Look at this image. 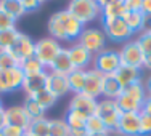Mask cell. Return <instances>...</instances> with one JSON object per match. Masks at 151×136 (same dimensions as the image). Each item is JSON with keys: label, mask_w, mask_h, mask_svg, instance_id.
Returning a JSON list of instances; mask_svg holds the SVG:
<instances>
[{"label": "cell", "mask_w": 151, "mask_h": 136, "mask_svg": "<svg viewBox=\"0 0 151 136\" xmlns=\"http://www.w3.org/2000/svg\"><path fill=\"white\" fill-rule=\"evenodd\" d=\"M66 11L82 26L93 23L101 15V8L98 6L96 0H71Z\"/></svg>", "instance_id": "cell-1"}, {"label": "cell", "mask_w": 151, "mask_h": 136, "mask_svg": "<svg viewBox=\"0 0 151 136\" xmlns=\"http://www.w3.org/2000/svg\"><path fill=\"white\" fill-rule=\"evenodd\" d=\"M95 115L100 117L101 122L105 123L106 130L108 131H116V127L119 123V119L122 115L119 106L114 99H101L98 101V106H96V110H95Z\"/></svg>", "instance_id": "cell-2"}, {"label": "cell", "mask_w": 151, "mask_h": 136, "mask_svg": "<svg viewBox=\"0 0 151 136\" xmlns=\"http://www.w3.org/2000/svg\"><path fill=\"white\" fill-rule=\"evenodd\" d=\"M93 69L101 72L103 75H111L121 67V56L116 50H103L93 56Z\"/></svg>", "instance_id": "cell-3"}, {"label": "cell", "mask_w": 151, "mask_h": 136, "mask_svg": "<svg viewBox=\"0 0 151 136\" xmlns=\"http://www.w3.org/2000/svg\"><path fill=\"white\" fill-rule=\"evenodd\" d=\"M60 51H61V45L58 40H55L53 37H44L35 42V55L34 56L48 69Z\"/></svg>", "instance_id": "cell-4"}, {"label": "cell", "mask_w": 151, "mask_h": 136, "mask_svg": "<svg viewBox=\"0 0 151 136\" xmlns=\"http://www.w3.org/2000/svg\"><path fill=\"white\" fill-rule=\"evenodd\" d=\"M79 43L84 48H87L92 55L103 51L106 45V35L101 29H96V27H84L81 37H79Z\"/></svg>", "instance_id": "cell-5"}, {"label": "cell", "mask_w": 151, "mask_h": 136, "mask_svg": "<svg viewBox=\"0 0 151 136\" xmlns=\"http://www.w3.org/2000/svg\"><path fill=\"white\" fill-rule=\"evenodd\" d=\"M103 32L109 40L113 42H125L132 37V31L129 29L124 18H113V19H103Z\"/></svg>", "instance_id": "cell-6"}, {"label": "cell", "mask_w": 151, "mask_h": 136, "mask_svg": "<svg viewBox=\"0 0 151 136\" xmlns=\"http://www.w3.org/2000/svg\"><path fill=\"white\" fill-rule=\"evenodd\" d=\"M8 53L16 59V63L21 66L26 59H29V58H32V56L35 55V42L32 40L29 35L19 32L18 40L15 42V45L8 50Z\"/></svg>", "instance_id": "cell-7"}, {"label": "cell", "mask_w": 151, "mask_h": 136, "mask_svg": "<svg viewBox=\"0 0 151 136\" xmlns=\"http://www.w3.org/2000/svg\"><path fill=\"white\" fill-rule=\"evenodd\" d=\"M116 133L119 136H142L140 112H122Z\"/></svg>", "instance_id": "cell-8"}, {"label": "cell", "mask_w": 151, "mask_h": 136, "mask_svg": "<svg viewBox=\"0 0 151 136\" xmlns=\"http://www.w3.org/2000/svg\"><path fill=\"white\" fill-rule=\"evenodd\" d=\"M119 56H121V64H124V66H132L137 67V69L143 67L145 55H143V51L140 50V46L135 40H130L122 45V48L119 50Z\"/></svg>", "instance_id": "cell-9"}, {"label": "cell", "mask_w": 151, "mask_h": 136, "mask_svg": "<svg viewBox=\"0 0 151 136\" xmlns=\"http://www.w3.org/2000/svg\"><path fill=\"white\" fill-rule=\"evenodd\" d=\"M103 80L105 75L98 70H95L93 67L85 69V87H84V93L92 98L98 99L100 96H103Z\"/></svg>", "instance_id": "cell-10"}, {"label": "cell", "mask_w": 151, "mask_h": 136, "mask_svg": "<svg viewBox=\"0 0 151 136\" xmlns=\"http://www.w3.org/2000/svg\"><path fill=\"white\" fill-rule=\"evenodd\" d=\"M96 106H98V99L92 98V96L85 95V93H77V95H74L73 98H71L68 109L79 110V112L85 114L87 117H90L95 114Z\"/></svg>", "instance_id": "cell-11"}, {"label": "cell", "mask_w": 151, "mask_h": 136, "mask_svg": "<svg viewBox=\"0 0 151 136\" xmlns=\"http://www.w3.org/2000/svg\"><path fill=\"white\" fill-rule=\"evenodd\" d=\"M47 77H48V70H44V72H40V74H34V75L24 77L21 90L26 93V98H34L37 93L45 90Z\"/></svg>", "instance_id": "cell-12"}, {"label": "cell", "mask_w": 151, "mask_h": 136, "mask_svg": "<svg viewBox=\"0 0 151 136\" xmlns=\"http://www.w3.org/2000/svg\"><path fill=\"white\" fill-rule=\"evenodd\" d=\"M68 53H69V58H71V63H73L74 69L85 70L88 67V64L93 61V55L87 48H84L79 42H76L73 46H69Z\"/></svg>", "instance_id": "cell-13"}, {"label": "cell", "mask_w": 151, "mask_h": 136, "mask_svg": "<svg viewBox=\"0 0 151 136\" xmlns=\"http://www.w3.org/2000/svg\"><path fill=\"white\" fill-rule=\"evenodd\" d=\"M5 119H6V125H16L21 127L24 130H27V127L31 125V117L26 112L24 106H10L5 109Z\"/></svg>", "instance_id": "cell-14"}, {"label": "cell", "mask_w": 151, "mask_h": 136, "mask_svg": "<svg viewBox=\"0 0 151 136\" xmlns=\"http://www.w3.org/2000/svg\"><path fill=\"white\" fill-rule=\"evenodd\" d=\"M45 90H48L50 93H53L56 98H61V96L68 95V93L71 91L69 80H68L66 75H58V74L48 72L47 83H45Z\"/></svg>", "instance_id": "cell-15"}, {"label": "cell", "mask_w": 151, "mask_h": 136, "mask_svg": "<svg viewBox=\"0 0 151 136\" xmlns=\"http://www.w3.org/2000/svg\"><path fill=\"white\" fill-rule=\"evenodd\" d=\"M68 11L61 10L56 11L50 16L48 19V32L50 37H53L55 40H66V31H64V21H66Z\"/></svg>", "instance_id": "cell-16"}, {"label": "cell", "mask_w": 151, "mask_h": 136, "mask_svg": "<svg viewBox=\"0 0 151 136\" xmlns=\"http://www.w3.org/2000/svg\"><path fill=\"white\" fill-rule=\"evenodd\" d=\"M52 74H58V75H69L74 70V66L71 63L69 53H68V48H61V51L58 53V56L55 58V61L52 63V66L48 67Z\"/></svg>", "instance_id": "cell-17"}, {"label": "cell", "mask_w": 151, "mask_h": 136, "mask_svg": "<svg viewBox=\"0 0 151 136\" xmlns=\"http://www.w3.org/2000/svg\"><path fill=\"white\" fill-rule=\"evenodd\" d=\"M114 77H116L117 82L122 85V88H125V87H129V85L135 83V82L142 80V78H140V69L132 67V66H124V64H121V67L114 72Z\"/></svg>", "instance_id": "cell-18"}, {"label": "cell", "mask_w": 151, "mask_h": 136, "mask_svg": "<svg viewBox=\"0 0 151 136\" xmlns=\"http://www.w3.org/2000/svg\"><path fill=\"white\" fill-rule=\"evenodd\" d=\"M124 21L127 23V26L132 31V34L146 31L145 27L150 24V19L142 11H127L124 15Z\"/></svg>", "instance_id": "cell-19"}, {"label": "cell", "mask_w": 151, "mask_h": 136, "mask_svg": "<svg viewBox=\"0 0 151 136\" xmlns=\"http://www.w3.org/2000/svg\"><path fill=\"white\" fill-rule=\"evenodd\" d=\"M122 91H124V88L117 82V78L114 77V74L105 75V80H103V96L106 99H114L116 101Z\"/></svg>", "instance_id": "cell-20"}, {"label": "cell", "mask_w": 151, "mask_h": 136, "mask_svg": "<svg viewBox=\"0 0 151 136\" xmlns=\"http://www.w3.org/2000/svg\"><path fill=\"white\" fill-rule=\"evenodd\" d=\"M125 6L122 0H111L106 6L101 8V19H113V18H124Z\"/></svg>", "instance_id": "cell-21"}, {"label": "cell", "mask_w": 151, "mask_h": 136, "mask_svg": "<svg viewBox=\"0 0 151 136\" xmlns=\"http://www.w3.org/2000/svg\"><path fill=\"white\" fill-rule=\"evenodd\" d=\"M5 75H6V85H8V93L16 91L23 87V82H24V72L19 66L13 67L10 70H5Z\"/></svg>", "instance_id": "cell-22"}, {"label": "cell", "mask_w": 151, "mask_h": 136, "mask_svg": "<svg viewBox=\"0 0 151 136\" xmlns=\"http://www.w3.org/2000/svg\"><path fill=\"white\" fill-rule=\"evenodd\" d=\"M0 10L3 13H6V15L15 21H18L26 13L19 0H0Z\"/></svg>", "instance_id": "cell-23"}, {"label": "cell", "mask_w": 151, "mask_h": 136, "mask_svg": "<svg viewBox=\"0 0 151 136\" xmlns=\"http://www.w3.org/2000/svg\"><path fill=\"white\" fill-rule=\"evenodd\" d=\"M117 106H119L121 112H140L142 110L143 104L142 103H138L137 99H134L132 96H129L127 93L122 91L119 95V98L116 99Z\"/></svg>", "instance_id": "cell-24"}, {"label": "cell", "mask_w": 151, "mask_h": 136, "mask_svg": "<svg viewBox=\"0 0 151 136\" xmlns=\"http://www.w3.org/2000/svg\"><path fill=\"white\" fill-rule=\"evenodd\" d=\"M85 26H82L77 19H74L73 16L68 13L66 21H64V31H66V40H79L82 31Z\"/></svg>", "instance_id": "cell-25"}, {"label": "cell", "mask_w": 151, "mask_h": 136, "mask_svg": "<svg viewBox=\"0 0 151 136\" xmlns=\"http://www.w3.org/2000/svg\"><path fill=\"white\" fill-rule=\"evenodd\" d=\"M88 117L85 114L79 112V110H74V109H68L66 110V115H64V120L66 123L69 125L71 130H82L85 128V122H87Z\"/></svg>", "instance_id": "cell-26"}, {"label": "cell", "mask_w": 151, "mask_h": 136, "mask_svg": "<svg viewBox=\"0 0 151 136\" xmlns=\"http://www.w3.org/2000/svg\"><path fill=\"white\" fill-rule=\"evenodd\" d=\"M69 80V88L74 95L77 93H84V87H85V70L82 69H74L73 72L68 75Z\"/></svg>", "instance_id": "cell-27"}, {"label": "cell", "mask_w": 151, "mask_h": 136, "mask_svg": "<svg viewBox=\"0 0 151 136\" xmlns=\"http://www.w3.org/2000/svg\"><path fill=\"white\" fill-rule=\"evenodd\" d=\"M48 122L50 120L45 119V117L32 120L26 130V135L27 136H48Z\"/></svg>", "instance_id": "cell-28"}, {"label": "cell", "mask_w": 151, "mask_h": 136, "mask_svg": "<svg viewBox=\"0 0 151 136\" xmlns=\"http://www.w3.org/2000/svg\"><path fill=\"white\" fill-rule=\"evenodd\" d=\"M48 136H71V128L64 119H53L48 122Z\"/></svg>", "instance_id": "cell-29"}, {"label": "cell", "mask_w": 151, "mask_h": 136, "mask_svg": "<svg viewBox=\"0 0 151 136\" xmlns=\"http://www.w3.org/2000/svg\"><path fill=\"white\" fill-rule=\"evenodd\" d=\"M18 35H19V31H16V27L8 31H0V51H8L18 40Z\"/></svg>", "instance_id": "cell-30"}, {"label": "cell", "mask_w": 151, "mask_h": 136, "mask_svg": "<svg viewBox=\"0 0 151 136\" xmlns=\"http://www.w3.org/2000/svg\"><path fill=\"white\" fill-rule=\"evenodd\" d=\"M124 93H127L129 96H132V98L137 99L138 103H142V104L145 103L146 96H148V93H146V90H145V83H142V80H138V82H135V83L125 87Z\"/></svg>", "instance_id": "cell-31"}, {"label": "cell", "mask_w": 151, "mask_h": 136, "mask_svg": "<svg viewBox=\"0 0 151 136\" xmlns=\"http://www.w3.org/2000/svg\"><path fill=\"white\" fill-rule=\"evenodd\" d=\"M19 67L23 69L24 75H34V74H40V72H44V70H47V67H45L37 58H35V56H32V58L26 59Z\"/></svg>", "instance_id": "cell-32"}, {"label": "cell", "mask_w": 151, "mask_h": 136, "mask_svg": "<svg viewBox=\"0 0 151 136\" xmlns=\"http://www.w3.org/2000/svg\"><path fill=\"white\" fill-rule=\"evenodd\" d=\"M34 99L37 101V104L42 107V109L45 110H48L50 107H53L56 104V101H58V98H56L53 93H50L48 90H44V91H40V93H37V95L34 96Z\"/></svg>", "instance_id": "cell-33"}, {"label": "cell", "mask_w": 151, "mask_h": 136, "mask_svg": "<svg viewBox=\"0 0 151 136\" xmlns=\"http://www.w3.org/2000/svg\"><path fill=\"white\" fill-rule=\"evenodd\" d=\"M23 106H24V109H26V112L29 114L31 120L45 117V110L37 104V101H35L34 98H26V99H24V104Z\"/></svg>", "instance_id": "cell-34"}, {"label": "cell", "mask_w": 151, "mask_h": 136, "mask_svg": "<svg viewBox=\"0 0 151 136\" xmlns=\"http://www.w3.org/2000/svg\"><path fill=\"white\" fill-rule=\"evenodd\" d=\"M85 130H87L88 135L105 133V131H108L106 127H105V123L101 122V119H100V117H96L95 114H93V115H90V117L87 119V122H85Z\"/></svg>", "instance_id": "cell-35"}, {"label": "cell", "mask_w": 151, "mask_h": 136, "mask_svg": "<svg viewBox=\"0 0 151 136\" xmlns=\"http://www.w3.org/2000/svg\"><path fill=\"white\" fill-rule=\"evenodd\" d=\"M135 42L138 43L140 50L143 51V55H151V34L148 31H143Z\"/></svg>", "instance_id": "cell-36"}, {"label": "cell", "mask_w": 151, "mask_h": 136, "mask_svg": "<svg viewBox=\"0 0 151 136\" xmlns=\"http://www.w3.org/2000/svg\"><path fill=\"white\" fill-rule=\"evenodd\" d=\"M16 66H19V64L8 51H0V70H10Z\"/></svg>", "instance_id": "cell-37"}, {"label": "cell", "mask_w": 151, "mask_h": 136, "mask_svg": "<svg viewBox=\"0 0 151 136\" xmlns=\"http://www.w3.org/2000/svg\"><path fill=\"white\" fill-rule=\"evenodd\" d=\"M140 122H142V136L151 135V115L140 110Z\"/></svg>", "instance_id": "cell-38"}, {"label": "cell", "mask_w": 151, "mask_h": 136, "mask_svg": "<svg viewBox=\"0 0 151 136\" xmlns=\"http://www.w3.org/2000/svg\"><path fill=\"white\" fill-rule=\"evenodd\" d=\"M15 19H12L6 13H3L0 10V31H8V29H15Z\"/></svg>", "instance_id": "cell-39"}, {"label": "cell", "mask_w": 151, "mask_h": 136, "mask_svg": "<svg viewBox=\"0 0 151 136\" xmlns=\"http://www.w3.org/2000/svg\"><path fill=\"white\" fill-rule=\"evenodd\" d=\"M3 136H26V130L21 127H16V125H6L2 130Z\"/></svg>", "instance_id": "cell-40"}, {"label": "cell", "mask_w": 151, "mask_h": 136, "mask_svg": "<svg viewBox=\"0 0 151 136\" xmlns=\"http://www.w3.org/2000/svg\"><path fill=\"white\" fill-rule=\"evenodd\" d=\"M143 0H124L125 11H142Z\"/></svg>", "instance_id": "cell-41"}, {"label": "cell", "mask_w": 151, "mask_h": 136, "mask_svg": "<svg viewBox=\"0 0 151 136\" xmlns=\"http://www.w3.org/2000/svg\"><path fill=\"white\" fill-rule=\"evenodd\" d=\"M21 5H23L24 11L29 13V11H35V10L40 6V0H19Z\"/></svg>", "instance_id": "cell-42"}, {"label": "cell", "mask_w": 151, "mask_h": 136, "mask_svg": "<svg viewBox=\"0 0 151 136\" xmlns=\"http://www.w3.org/2000/svg\"><path fill=\"white\" fill-rule=\"evenodd\" d=\"M142 13L151 21V0H143V3H142Z\"/></svg>", "instance_id": "cell-43"}, {"label": "cell", "mask_w": 151, "mask_h": 136, "mask_svg": "<svg viewBox=\"0 0 151 136\" xmlns=\"http://www.w3.org/2000/svg\"><path fill=\"white\" fill-rule=\"evenodd\" d=\"M142 110H143V112H146L148 115H151V95H148V96H146L145 103H143V107H142Z\"/></svg>", "instance_id": "cell-44"}, {"label": "cell", "mask_w": 151, "mask_h": 136, "mask_svg": "<svg viewBox=\"0 0 151 136\" xmlns=\"http://www.w3.org/2000/svg\"><path fill=\"white\" fill-rule=\"evenodd\" d=\"M6 127V119H5V109L0 110V131Z\"/></svg>", "instance_id": "cell-45"}, {"label": "cell", "mask_w": 151, "mask_h": 136, "mask_svg": "<svg viewBox=\"0 0 151 136\" xmlns=\"http://www.w3.org/2000/svg\"><path fill=\"white\" fill-rule=\"evenodd\" d=\"M71 136H88V133L85 128H82V130H71Z\"/></svg>", "instance_id": "cell-46"}, {"label": "cell", "mask_w": 151, "mask_h": 136, "mask_svg": "<svg viewBox=\"0 0 151 136\" xmlns=\"http://www.w3.org/2000/svg\"><path fill=\"white\" fill-rule=\"evenodd\" d=\"M143 67L151 70V55H145V58H143Z\"/></svg>", "instance_id": "cell-47"}, {"label": "cell", "mask_w": 151, "mask_h": 136, "mask_svg": "<svg viewBox=\"0 0 151 136\" xmlns=\"http://www.w3.org/2000/svg\"><path fill=\"white\" fill-rule=\"evenodd\" d=\"M145 90H146L148 95H151V75L146 78V82H145Z\"/></svg>", "instance_id": "cell-48"}, {"label": "cell", "mask_w": 151, "mask_h": 136, "mask_svg": "<svg viewBox=\"0 0 151 136\" xmlns=\"http://www.w3.org/2000/svg\"><path fill=\"white\" fill-rule=\"evenodd\" d=\"M109 2H111V0H96V3H98V6H100V8H103V6H106Z\"/></svg>", "instance_id": "cell-49"}, {"label": "cell", "mask_w": 151, "mask_h": 136, "mask_svg": "<svg viewBox=\"0 0 151 136\" xmlns=\"http://www.w3.org/2000/svg\"><path fill=\"white\" fill-rule=\"evenodd\" d=\"M88 136H111V131H105V133H95V135H88Z\"/></svg>", "instance_id": "cell-50"}, {"label": "cell", "mask_w": 151, "mask_h": 136, "mask_svg": "<svg viewBox=\"0 0 151 136\" xmlns=\"http://www.w3.org/2000/svg\"><path fill=\"white\" fill-rule=\"evenodd\" d=\"M5 107H3V103H2V98H0V110H3Z\"/></svg>", "instance_id": "cell-51"}, {"label": "cell", "mask_w": 151, "mask_h": 136, "mask_svg": "<svg viewBox=\"0 0 151 136\" xmlns=\"http://www.w3.org/2000/svg\"><path fill=\"white\" fill-rule=\"evenodd\" d=\"M146 31H148V32H150V34H151V23L148 24V29H146Z\"/></svg>", "instance_id": "cell-52"}, {"label": "cell", "mask_w": 151, "mask_h": 136, "mask_svg": "<svg viewBox=\"0 0 151 136\" xmlns=\"http://www.w3.org/2000/svg\"><path fill=\"white\" fill-rule=\"evenodd\" d=\"M44 2H47V0H40V3H44Z\"/></svg>", "instance_id": "cell-53"}, {"label": "cell", "mask_w": 151, "mask_h": 136, "mask_svg": "<svg viewBox=\"0 0 151 136\" xmlns=\"http://www.w3.org/2000/svg\"><path fill=\"white\" fill-rule=\"evenodd\" d=\"M0 136H3V133H2V131H0Z\"/></svg>", "instance_id": "cell-54"}, {"label": "cell", "mask_w": 151, "mask_h": 136, "mask_svg": "<svg viewBox=\"0 0 151 136\" xmlns=\"http://www.w3.org/2000/svg\"><path fill=\"white\" fill-rule=\"evenodd\" d=\"M122 2H124V0H122Z\"/></svg>", "instance_id": "cell-55"}]
</instances>
